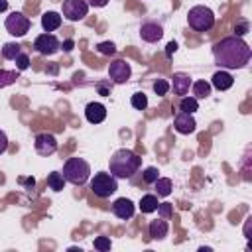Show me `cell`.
I'll use <instances>...</instances> for the list:
<instances>
[{
    "mask_svg": "<svg viewBox=\"0 0 252 252\" xmlns=\"http://www.w3.org/2000/svg\"><path fill=\"white\" fill-rule=\"evenodd\" d=\"M187 24L195 32H209L215 26V14L207 6H193L187 14Z\"/></svg>",
    "mask_w": 252,
    "mask_h": 252,
    "instance_id": "cell-4",
    "label": "cell"
},
{
    "mask_svg": "<svg viewBox=\"0 0 252 252\" xmlns=\"http://www.w3.org/2000/svg\"><path fill=\"white\" fill-rule=\"evenodd\" d=\"M61 16L57 14V12H45L43 16H41V28L45 30V32H55L59 26H61Z\"/></svg>",
    "mask_w": 252,
    "mask_h": 252,
    "instance_id": "cell-18",
    "label": "cell"
},
{
    "mask_svg": "<svg viewBox=\"0 0 252 252\" xmlns=\"http://www.w3.org/2000/svg\"><path fill=\"white\" fill-rule=\"evenodd\" d=\"M193 94H195L197 100L199 98H207L211 94V83H207V81H195L193 83Z\"/></svg>",
    "mask_w": 252,
    "mask_h": 252,
    "instance_id": "cell-21",
    "label": "cell"
},
{
    "mask_svg": "<svg viewBox=\"0 0 252 252\" xmlns=\"http://www.w3.org/2000/svg\"><path fill=\"white\" fill-rule=\"evenodd\" d=\"M8 150V136L0 130V154H4Z\"/></svg>",
    "mask_w": 252,
    "mask_h": 252,
    "instance_id": "cell-34",
    "label": "cell"
},
{
    "mask_svg": "<svg viewBox=\"0 0 252 252\" xmlns=\"http://www.w3.org/2000/svg\"><path fill=\"white\" fill-rule=\"evenodd\" d=\"M85 118L91 124H100L106 118V106L102 102H89L85 106Z\"/></svg>",
    "mask_w": 252,
    "mask_h": 252,
    "instance_id": "cell-13",
    "label": "cell"
},
{
    "mask_svg": "<svg viewBox=\"0 0 252 252\" xmlns=\"http://www.w3.org/2000/svg\"><path fill=\"white\" fill-rule=\"evenodd\" d=\"M116 189H118V181H116V177H114L112 173H108V171H98V173H94V177L91 179V191H93L96 197H100V199H108Z\"/></svg>",
    "mask_w": 252,
    "mask_h": 252,
    "instance_id": "cell-5",
    "label": "cell"
},
{
    "mask_svg": "<svg viewBox=\"0 0 252 252\" xmlns=\"http://www.w3.org/2000/svg\"><path fill=\"white\" fill-rule=\"evenodd\" d=\"M112 213H114L118 219L128 220V219L134 217V203H132L130 199H126V197H120V199H116V201L112 203Z\"/></svg>",
    "mask_w": 252,
    "mask_h": 252,
    "instance_id": "cell-14",
    "label": "cell"
},
{
    "mask_svg": "<svg viewBox=\"0 0 252 252\" xmlns=\"http://www.w3.org/2000/svg\"><path fill=\"white\" fill-rule=\"evenodd\" d=\"M73 45H75V43H73V39H65V41H63V45H61V47H63V49H65V51H71V49H73Z\"/></svg>",
    "mask_w": 252,
    "mask_h": 252,
    "instance_id": "cell-38",
    "label": "cell"
},
{
    "mask_svg": "<svg viewBox=\"0 0 252 252\" xmlns=\"http://www.w3.org/2000/svg\"><path fill=\"white\" fill-rule=\"evenodd\" d=\"M47 187L53 189V191H63V187H65V177H63V173L51 171V173L47 175Z\"/></svg>",
    "mask_w": 252,
    "mask_h": 252,
    "instance_id": "cell-19",
    "label": "cell"
},
{
    "mask_svg": "<svg viewBox=\"0 0 252 252\" xmlns=\"http://www.w3.org/2000/svg\"><path fill=\"white\" fill-rule=\"evenodd\" d=\"M91 175V165L83 158H69L63 163V177L73 185H85Z\"/></svg>",
    "mask_w": 252,
    "mask_h": 252,
    "instance_id": "cell-3",
    "label": "cell"
},
{
    "mask_svg": "<svg viewBox=\"0 0 252 252\" xmlns=\"http://www.w3.org/2000/svg\"><path fill=\"white\" fill-rule=\"evenodd\" d=\"M14 61H16V69H18V71H26V69L30 67V57H28V53H24V51H22Z\"/></svg>",
    "mask_w": 252,
    "mask_h": 252,
    "instance_id": "cell-30",
    "label": "cell"
},
{
    "mask_svg": "<svg viewBox=\"0 0 252 252\" xmlns=\"http://www.w3.org/2000/svg\"><path fill=\"white\" fill-rule=\"evenodd\" d=\"M30 26H32L30 18L24 16L22 12H12V14L6 18V22H4L6 32H8L10 35H14V37H22V35H26L28 30H30Z\"/></svg>",
    "mask_w": 252,
    "mask_h": 252,
    "instance_id": "cell-6",
    "label": "cell"
},
{
    "mask_svg": "<svg viewBox=\"0 0 252 252\" xmlns=\"http://www.w3.org/2000/svg\"><path fill=\"white\" fill-rule=\"evenodd\" d=\"M33 148H35V152L39 156H45L47 158V156H51V154L57 152V140L49 132H39L35 136V140H33Z\"/></svg>",
    "mask_w": 252,
    "mask_h": 252,
    "instance_id": "cell-9",
    "label": "cell"
},
{
    "mask_svg": "<svg viewBox=\"0 0 252 252\" xmlns=\"http://www.w3.org/2000/svg\"><path fill=\"white\" fill-rule=\"evenodd\" d=\"M140 37L148 43H156L163 37V28L158 22H144L140 26Z\"/></svg>",
    "mask_w": 252,
    "mask_h": 252,
    "instance_id": "cell-11",
    "label": "cell"
},
{
    "mask_svg": "<svg viewBox=\"0 0 252 252\" xmlns=\"http://www.w3.org/2000/svg\"><path fill=\"white\" fill-rule=\"evenodd\" d=\"M8 10V0H0V12H6Z\"/></svg>",
    "mask_w": 252,
    "mask_h": 252,
    "instance_id": "cell-39",
    "label": "cell"
},
{
    "mask_svg": "<svg viewBox=\"0 0 252 252\" xmlns=\"http://www.w3.org/2000/svg\"><path fill=\"white\" fill-rule=\"evenodd\" d=\"M171 87H173V93L179 94V96H185L189 93V87H191V77L185 75V73H173L171 77Z\"/></svg>",
    "mask_w": 252,
    "mask_h": 252,
    "instance_id": "cell-15",
    "label": "cell"
},
{
    "mask_svg": "<svg viewBox=\"0 0 252 252\" xmlns=\"http://www.w3.org/2000/svg\"><path fill=\"white\" fill-rule=\"evenodd\" d=\"M16 79H18V73H16V71L0 69V89H2V87H8V85H14Z\"/></svg>",
    "mask_w": 252,
    "mask_h": 252,
    "instance_id": "cell-26",
    "label": "cell"
},
{
    "mask_svg": "<svg viewBox=\"0 0 252 252\" xmlns=\"http://www.w3.org/2000/svg\"><path fill=\"white\" fill-rule=\"evenodd\" d=\"M20 53H22V45L20 43L10 41V43H4V47H2V57L4 59H16Z\"/></svg>",
    "mask_w": 252,
    "mask_h": 252,
    "instance_id": "cell-23",
    "label": "cell"
},
{
    "mask_svg": "<svg viewBox=\"0 0 252 252\" xmlns=\"http://www.w3.org/2000/svg\"><path fill=\"white\" fill-rule=\"evenodd\" d=\"M96 49H98V53H102V55H112V53L116 51V45H114L112 41H102V43L96 45Z\"/></svg>",
    "mask_w": 252,
    "mask_h": 252,
    "instance_id": "cell-31",
    "label": "cell"
},
{
    "mask_svg": "<svg viewBox=\"0 0 252 252\" xmlns=\"http://www.w3.org/2000/svg\"><path fill=\"white\" fill-rule=\"evenodd\" d=\"M20 181H22V183H24L28 189H32V187L35 185V179H33V177H26V179H20Z\"/></svg>",
    "mask_w": 252,
    "mask_h": 252,
    "instance_id": "cell-37",
    "label": "cell"
},
{
    "mask_svg": "<svg viewBox=\"0 0 252 252\" xmlns=\"http://www.w3.org/2000/svg\"><path fill=\"white\" fill-rule=\"evenodd\" d=\"M179 110L193 114L195 110H199V100H197L195 96H183L181 102H179Z\"/></svg>",
    "mask_w": 252,
    "mask_h": 252,
    "instance_id": "cell-24",
    "label": "cell"
},
{
    "mask_svg": "<svg viewBox=\"0 0 252 252\" xmlns=\"http://www.w3.org/2000/svg\"><path fill=\"white\" fill-rule=\"evenodd\" d=\"M98 91H100V94H104V96H106V94H108V91H106V89H104V87H102V85H98Z\"/></svg>",
    "mask_w": 252,
    "mask_h": 252,
    "instance_id": "cell-40",
    "label": "cell"
},
{
    "mask_svg": "<svg viewBox=\"0 0 252 252\" xmlns=\"http://www.w3.org/2000/svg\"><path fill=\"white\" fill-rule=\"evenodd\" d=\"M142 165V158L128 150V148H120L112 154L110 161H108V167H110V173L116 177V179H130L134 173H138Z\"/></svg>",
    "mask_w": 252,
    "mask_h": 252,
    "instance_id": "cell-2",
    "label": "cell"
},
{
    "mask_svg": "<svg viewBox=\"0 0 252 252\" xmlns=\"http://www.w3.org/2000/svg\"><path fill=\"white\" fill-rule=\"evenodd\" d=\"M154 185H156V193L159 197H167L171 193V179L169 177H158L154 181Z\"/></svg>",
    "mask_w": 252,
    "mask_h": 252,
    "instance_id": "cell-22",
    "label": "cell"
},
{
    "mask_svg": "<svg viewBox=\"0 0 252 252\" xmlns=\"http://www.w3.org/2000/svg\"><path fill=\"white\" fill-rule=\"evenodd\" d=\"M152 87H154V93H156L158 96H163V94H167V91H169V83H167L165 79H158Z\"/></svg>",
    "mask_w": 252,
    "mask_h": 252,
    "instance_id": "cell-28",
    "label": "cell"
},
{
    "mask_svg": "<svg viewBox=\"0 0 252 252\" xmlns=\"http://www.w3.org/2000/svg\"><path fill=\"white\" fill-rule=\"evenodd\" d=\"M87 4L93 8H104L108 4V0H87Z\"/></svg>",
    "mask_w": 252,
    "mask_h": 252,
    "instance_id": "cell-35",
    "label": "cell"
},
{
    "mask_svg": "<svg viewBox=\"0 0 252 252\" xmlns=\"http://www.w3.org/2000/svg\"><path fill=\"white\" fill-rule=\"evenodd\" d=\"M211 85H213L215 89H219V91H228V89L234 85V79H232V75H230L228 71L220 69V71H217V73L213 75Z\"/></svg>",
    "mask_w": 252,
    "mask_h": 252,
    "instance_id": "cell-16",
    "label": "cell"
},
{
    "mask_svg": "<svg viewBox=\"0 0 252 252\" xmlns=\"http://www.w3.org/2000/svg\"><path fill=\"white\" fill-rule=\"evenodd\" d=\"M89 4L87 0H63V6H61V12H63V18L69 20V22H79L83 20L87 14H89Z\"/></svg>",
    "mask_w": 252,
    "mask_h": 252,
    "instance_id": "cell-7",
    "label": "cell"
},
{
    "mask_svg": "<svg viewBox=\"0 0 252 252\" xmlns=\"http://www.w3.org/2000/svg\"><path fill=\"white\" fill-rule=\"evenodd\" d=\"M130 75H132V67H130V63H126L124 59H114V61L110 63V67H108V77H110L114 83H118V85L126 83V81L130 79Z\"/></svg>",
    "mask_w": 252,
    "mask_h": 252,
    "instance_id": "cell-10",
    "label": "cell"
},
{
    "mask_svg": "<svg viewBox=\"0 0 252 252\" xmlns=\"http://www.w3.org/2000/svg\"><path fill=\"white\" fill-rule=\"evenodd\" d=\"M175 51H177V43H175V41H169V43H167V47H165V55H167V57H171Z\"/></svg>",
    "mask_w": 252,
    "mask_h": 252,
    "instance_id": "cell-36",
    "label": "cell"
},
{
    "mask_svg": "<svg viewBox=\"0 0 252 252\" xmlns=\"http://www.w3.org/2000/svg\"><path fill=\"white\" fill-rule=\"evenodd\" d=\"M250 55H252L250 45L242 37H236V35L222 37L213 47L215 63L220 69H242L250 61Z\"/></svg>",
    "mask_w": 252,
    "mask_h": 252,
    "instance_id": "cell-1",
    "label": "cell"
},
{
    "mask_svg": "<svg viewBox=\"0 0 252 252\" xmlns=\"http://www.w3.org/2000/svg\"><path fill=\"white\" fill-rule=\"evenodd\" d=\"M248 32V22H240L236 28H234V35L236 37H240V35H244Z\"/></svg>",
    "mask_w": 252,
    "mask_h": 252,
    "instance_id": "cell-33",
    "label": "cell"
},
{
    "mask_svg": "<svg viewBox=\"0 0 252 252\" xmlns=\"http://www.w3.org/2000/svg\"><path fill=\"white\" fill-rule=\"evenodd\" d=\"M158 177H159L158 167H146V169H144V181H146V183H154Z\"/></svg>",
    "mask_w": 252,
    "mask_h": 252,
    "instance_id": "cell-32",
    "label": "cell"
},
{
    "mask_svg": "<svg viewBox=\"0 0 252 252\" xmlns=\"http://www.w3.org/2000/svg\"><path fill=\"white\" fill-rule=\"evenodd\" d=\"M148 232H150V236H152L154 240H161V238H165V236H167V232H169L167 220H165V219L150 220V224H148Z\"/></svg>",
    "mask_w": 252,
    "mask_h": 252,
    "instance_id": "cell-17",
    "label": "cell"
},
{
    "mask_svg": "<svg viewBox=\"0 0 252 252\" xmlns=\"http://www.w3.org/2000/svg\"><path fill=\"white\" fill-rule=\"evenodd\" d=\"M138 207H140L142 213H154V211L158 209V197H156V195H144V197L140 199Z\"/></svg>",
    "mask_w": 252,
    "mask_h": 252,
    "instance_id": "cell-20",
    "label": "cell"
},
{
    "mask_svg": "<svg viewBox=\"0 0 252 252\" xmlns=\"http://www.w3.org/2000/svg\"><path fill=\"white\" fill-rule=\"evenodd\" d=\"M93 246H94L96 250H100V252H106V250H110L112 242H110V238H108V236H96V238H94V242H93Z\"/></svg>",
    "mask_w": 252,
    "mask_h": 252,
    "instance_id": "cell-27",
    "label": "cell"
},
{
    "mask_svg": "<svg viewBox=\"0 0 252 252\" xmlns=\"http://www.w3.org/2000/svg\"><path fill=\"white\" fill-rule=\"evenodd\" d=\"M173 126H175V130H177L179 134H193L195 128H197V122H195L193 114L179 110V112L175 114V118H173Z\"/></svg>",
    "mask_w": 252,
    "mask_h": 252,
    "instance_id": "cell-12",
    "label": "cell"
},
{
    "mask_svg": "<svg viewBox=\"0 0 252 252\" xmlns=\"http://www.w3.org/2000/svg\"><path fill=\"white\" fill-rule=\"evenodd\" d=\"M156 211H158V215H159L161 219L167 220V219L173 215V205H171V203H158V209H156Z\"/></svg>",
    "mask_w": 252,
    "mask_h": 252,
    "instance_id": "cell-29",
    "label": "cell"
},
{
    "mask_svg": "<svg viewBox=\"0 0 252 252\" xmlns=\"http://www.w3.org/2000/svg\"><path fill=\"white\" fill-rule=\"evenodd\" d=\"M130 104L136 108V110H146L148 106V96L144 93H134L132 98H130Z\"/></svg>",
    "mask_w": 252,
    "mask_h": 252,
    "instance_id": "cell-25",
    "label": "cell"
},
{
    "mask_svg": "<svg viewBox=\"0 0 252 252\" xmlns=\"http://www.w3.org/2000/svg\"><path fill=\"white\" fill-rule=\"evenodd\" d=\"M33 47H35V51H37V53H41V55H53V53H57V51H59L61 41H59L53 33L45 32V33H41V35H37V37H35Z\"/></svg>",
    "mask_w": 252,
    "mask_h": 252,
    "instance_id": "cell-8",
    "label": "cell"
}]
</instances>
